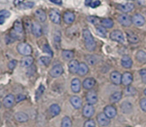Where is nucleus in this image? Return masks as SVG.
<instances>
[{
	"label": "nucleus",
	"instance_id": "nucleus-41",
	"mask_svg": "<svg viewBox=\"0 0 146 127\" xmlns=\"http://www.w3.org/2000/svg\"><path fill=\"white\" fill-rule=\"evenodd\" d=\"M87 19L89 21L90 23L93 24H96V25H98L100 22V20L98 17H94V16H90V17H87Z\"/></svg>",
	"mask_w": 146,
	"mask_h": 127
},
{
	"label": "nucleus",
	"instance_id": "nucleus-57",
	"mask_svg": "<svg viewBox=\"0 0 146 127\" xmlns=\"http://www.w3.org/2000/svg\"><path fill=\"white\" fill-rule=\"evenodd\" d=\"M1 102H0V108H1Z\"/></svg>",
	"mask_w": 146,
	"mask_h": 127
},
{
	"label": "nucleus",
	"instance_id": "nucleus-54",
	"mask_svg": "<svg viewBox=\"0 0 146 127\" xmlns=\"http://www.w3.org/2000/svg\"><path fill=\"white\" fill-rule=\"evenodd\" d=\"M50 1L56 4H61V3H62V0H50Z\"/></svg>",
	"mask_w": 146,
	"mask_h": 127
},
{
	"label": "nucleus",
	"instance_id": "nucleus-19",
	"mask_svg": "<svg viewBox=\"0 0 146 127\" xmlns=\"http://www.w3.org/2000/svg\"><path fill=\"white\" fill-rule=\"evenodd\" d=\"M70 101H71V104H72L73 106L76 109H79L82 106V100L80 97L77 96H71Z\"/></svg>",
	"mask_w": 146,
	"mask_h": 127
},
{
	"label": "nucleus",
	"instance_id": "nucleus-4",
	"mask_svg": "<svg viewBox=\"0 0 146 127\" xmlns=\"http://www.w3.org/2000/svg\"><path fill=\"white\" fill-rule=\"evenodd\" d=\"M110 38L113 41L123 44L125 41V37L121 30H114L110 34Z\"/></svg>",
	"mask_w": 146,
	"mask_h": 127
},
{
	"label": "nucleus",
	"instance_id": "nucleus-13",
	"mask_svg": "<svg viewBox=\"0 0 146 127\" xmlns=\"http://www.w3.org/2000/svg\"><path fill=\"white\" fill-rule=\"evenodd\" d=\"M49 17L54 24H58L61 23V15L58 10L51 9L49 12Z\"/></svg>",
	"mask_w": 146,
	"mask_h": 127
},
{
	"label": "nucleus",
	"instance_id": "nucleus-17",
	"mask_svg": "<svg viewBox=\"0 0 146 127\" xmlns=\"http://www.w3.org/2000/svg\"><path fill=\"white\" fill-rule=\"evenodd\" d=\"M64 22L67 24H71L75 20V14L71 11H66L63 16Z\"/></svg>",
	"mask_w": 146,
	"mask_h": 127
},
{
	"label": "nucleus",
	"instance_id": "nucleus-25",
	"mask_svg": "<svg viewBox=\"0 0 146 127\" xmlns=\"http://www.w3.org/2000/svg\"><path fill=\"white\" fill-rule=\"evenodd\" d=\"M60 112H61V108L58 104H52L49 107V114L51 116V117L56 116L57 115L60 114Z\"/></svg>",
	"mask_w": 146,
	"mask_h": 127
},
{
	"label": "nucleus",
	"instance_id": "nucleus-40",
	"mask_svg": "<svg viewBox=\"0 0 146 127\" xmlns=\"http://www.w3.org/2000/svg\"><path fill=\"white\" fill-rule=\"evenodd\" d=\"M34 3L32 1H27V2H23L19 6V7L21 9H31L34 7Z\"/></svg>",
	"mask_w": 146,
	"mask_h": 127
},
{
	"label": "nucleus",
	"instance_id": "nucleus-18",
	"mask_svg": "<svg viewBox=\"0 0 146 127\" xmlns=\"http://www.w3.org/2000/svg\"><path fill=\"white\" fill-rule=\"evenodd\" d=\"M79 62L77 60L73 59L68 64V68H69L70 72L72 74H76L78 73V68H79Z\"/></svg>",
	"mask_w": 146,
	"mask_h": 127
},
{
	"label": "nucleus",
	"instance_id": "nucleus-34",
	"mask_svg": "<svg viewBox=\"0 0 146 127\" xmlns=\"http://www.w3.org/2000/svg\"><path fill=\"white\" fill-rule=\"evenodd\" d=\"M136 59L140 63H146V53L144 51H138L136 54Z\"/></svg>",
	"mask_w": 146,
	"mask_h": 127
},
{
	"label": "nucleus",
	"instance_id": "nucleus-3",
	"mask_svg": "<svg viewBox=\"0 0 146 127\" xmlns=\"http://www.w3.org/2000/svg\"><path fill=\"white\" fill-rule=\"evenodd\" d=\"M17 51L20 54L25 57H28L30 56L32 53V49L29 44H27V43H19L17 45Z\"/></svg>",
	"mask_w": 146,
	"mask_h": 127
},
{
	"label": "nucleus",
	"instance_id": "nucleus-37",
	"mask_svg": "<svg viewBox=\"0 0 146 127\" xmlns=\"http://www.w3.org/2000/svg\"><path fill=\"white\" fill-rule=\"evenodd\" d=\"M96 31L99 35L102 36V37H106V29L105 27H103L102 25H98L96 27Z\"/></svg>",
	"mask_w": 146,
	"mask_h": 127
},
{
	"label": "nucleus",
	"instance_id": "nucleus-16",
	"mask_svg": "<svg viewBox=\"0 0 146 127\" xmlns=\"http://www.w3.org/2000/svg\"><path fill=\"white\" fill-rule=\"evenodd\" d=\"M133 77L131 73L125 72L122 75V84L124 86H128L131 85V83L133 82Z\"/></svg>",
	"mask_w": 146,
	"mask_h": 127
},
{
	"label": "nucleus",
	"instance_id": "nucleus-21",
	"mask_svg": "<svg viewBox=\"0 0 146 127\" xmlns=\"http://www.w3.org/2000/svg\"><path fill=\"white\" fill-rule=\"evenodd\" d=\"M126 36L127 39H128V41H129L131 44H137L139 41V38H138V36L135 34H134L133 31H128L126 32Z\"/></svg>",
	"mask_w": 146,
	"mask_h": 127
},
{
	"label": "nucleus",
	"instance_id": "nucleus-9",
	"mask_svg": "<svg viewBox=\"0 0 146 127\" xmlns=\"http://www.w3.org/2000/svg\"><path fill=\"white\" fill-rule=\"evenodd\" d=\"M132 22L137 27H142L145 24V20L143 15L140 14H135L132 17Z\"/></svg>",
	"mask_w": 146,
	"mask_h": 127
},
{
	"label": "nucleus",
	"instance_id": "nucleus-56",
	"mask_svg": "<svg viewBox=\"0 0 146 127\" xmlns=\"http://www.w3.org/2000/svg\"><path fill=\"white\" fill-rule=\"evenodd\" d=\"M144 94H145V95L146 96V88L145 90H144Z\"/></svg>",
	"mask_w": 146,
	"mask_h": 127
},
{
	"label": "nucleus",
	"instance_id": "nucleus-29",
	"mask_svg": "<svg viewBox=\"0 0 146 127\" xmlns=\"http://www.w3.org/2000/svg\"><path fill=\"white\" fill-rule=\"evenodd\" d=\"M88 71H89V68L85 63H80L79 68H78L77 74L80 76H85L88 74Z\"/></svg>",
	"mask_w": 146,
	"mask_h": 127
},
{
	"label": "nucleus",
	"instance_id": "nucleus-42",
	"mask_svg": "<svg viewBox=\"0 0 146 127\" xmlns=\"http://www.w3.org/2000/svg\"><path fill=\"white\" fill-rule=\"evenodd\" d=\"M44 91H45V87L43 85L40 86L38 89H37L36 92V98L38 99V98H40V96L44 94Z\"/></svg>",
	"mask_w": 146,
	"mask_h": 127
},
{
	"label": "nucleus",
	"instance_id": "nucleus-59",
	"mask_svg": "<svg viewBox=\"0 0 146 127\" xmlns=\"http://www.w3.org/2000/svg\"><path fill=\"white\" fill-rule=\"evenodd\" d=\"M127 127H130V126H127Z\"/></svg>",
	"mask_w": 146,
	"mask_h": 127
},
{
	"label": "nucleus",
	"instance_id": "nucleus-20",
	"mask_svg": "<svg viewBox=\"0 0 146 127\" xmlns=\"http://www.w3.org/2000/svg\"><path fill=\"white\" fill-rule=\"evenodd\" d=\"M14 118H15L18 122L24 123L28 121L29 116L26 113L22 112V111H19V112L16 113L15 115H14Z\"/></svg>",
	"mask_w": 146,
	"mask_h": 127
},
{
	"label": "nucleus",
	"instance_id": "nucleus-28",
	"mask_svg": "<svg viewBox=\"0 0 146 127\" xmlns=\"http://www.w3.org/2000/svg\"><path fill=\"white\" fill-rule=\"evenodd\" d=\"M34 63V58L31 56L25 57L21 60V65L24 67H29Z\"/></svg>",
	"mask_w": 146,
	"mask_h": 127
},
{
	"label": "nucleus",
	"instance_id": "nucleus-8",
	"mask_svg": "<svg viewBox=\"0 0 146 127\" xmlns=\"http://www.w3.org/2000/svg\"><path fill=\"white\" fill-rule=\"evenodd\" d=\"M86 101H88V104H91V105L96 104L97 101H98V96H97L96 92L92 91V90L86 93Z\"/></svg>",
	"mask_w": 146,
	"mask_h": 127
},
{
	"label": "nucleus",
	"instance_id": "nucleus-15",
	"mask_svg": "<svg viewBox=\"0 0 146 127\" xmlns=\"http://www.w3.org/2000/svg\"><path fill=\"white\" fill-rule=\"evenodd\" d=\"M111 80L115 85H119L122 83V75L118 71H113L111 74Z\"/></svg>",
	"mask_w": 146,
	"mask_h": 127
},
{
	"label": "nucleus",
	"instance_id": "nucleus-11",
	"mask_svg": "<svg viewBox=\"0 0 146 127\" xmlns=\"http://www.w3.org/2000/svg\"><path fill=\"white\" fill-rule=\"evenodd\" d=\"M104 114L109 118H113L116 116L117 110L113 106L108 105L104 108Z\"/></svg>",
	"mask_w": 146,
	"mask_h": 127
},
{
	"label": "nucleus",
	"instance_id": "nucleus-23",
	"mask_svg": "<svg viewBox=\"0 0 146 127\" xmlns=\"http://www.w3.org/2000/svg\"><path fill=\"white\" fill-rule=\"evenodd\" d=\"M134 9V4L133 3H127L125 4H120L118 6V9L124 13H128L132 11Z\"/></svg>",
	"mask_w": 146,
	"mask_h": 127
},
{
	"label": "nucleus",
	"instance_id": "nucleus-50",
	"mask_svg": "<svg viewBox=\"0 0 146 127\" xmlns=\"http://www.w3.org/2000/svg\"><path fill=\"white\" fill-rule=\"evenodd\" d=\"M26 99V96L24 95V94H19V95L17 96L16 97V101L17 103L20 102V101H23V100Z\"/></svg>",
	"mask_w": 146,
	"mask_h": 127
},
{
	"label": "nucleus",
	"instance_id": "nucleus-43",
	"mask_svg": "<svg viewBox=\"0 0 146 127\" xmlns=\"http://www.w3.org/2000/svg\"><path fill=\"white\" fill-rule=\"evenodd\" d=\"M51 57H41V58H40V61H41V63L45 66L49 65L50 62H51Z\"/></svg>",
	"mask_w": 146,
	"mask_h": 127
},
{
	"label": "nucleus",
	"instance_id": "nucleus-14",
	"mask_svg": "<svg viewBox=\"0 0 146 127\" xmlns=\"http://www.w3.org/2000/svg\"><path fill=\"white\" fill-rule=\"evenodd\" d=\"M31 31L36 37H40L42 34V29L39 23L37 21H34L31 24Z\"/></svg>",
	"mask_w": 146,
	"mask_h": 127
},
{
	"label": "nucleus",
	"instance_id": "nucleus-12",
	"mask_svg": "<svg viewBox=\"0 0 146 127\" xmlns=\"http://www.w3.org/2000/svg\"><path fill=\"white\" fill-rule=\"evenodd\" d=\"M95 113V108L91 104H86L83 108V115L86 118H91Z\"/></svg>",
	"mask_w": 146,
	"mask_h": 127
},
{
	"label": "nucleus",
	"instance_id": "nucleus-1",
	"mask_svg": "<svg viewBox=\"0 0 146 127\" xmlns=\"http://www.w3.org/2000/svg\"><path fill=\"white\" fill-rule=\"evenodd\" d=\"M83 36H84V40H85V45L87 50L89 51H93L96 49V44L95 42L94 37L91 34V31L88 29H86L83 31Z\"/></svg>",
	"mask_w": 146,
	"mask_h": 127
},
{
	"label": "nucleus",
	"instance_id": "nucleus-46",
	"mask_svg": "<svg viewBox=\"0 0 146 127\" xmlns=\"http://www.w3.org/2000/svg\"><path fill=\"white\" fill-rule=\"evenodd\" d=\"M17 61H16V60L14 59V60H11V61H10L8 64L9 68L11 70H13L14 68H15L16 66H17Z\"/></svg>",
	"mask_w": 146,
	"mask_h": 127
},
{
	"label": "nucleus",
	"instance_id": "nucleus-27",
	"mask_svg": "<svg viewBox=\"0 0 146 127\" xmlns=\"http://www.w3.org/2000/svg\"><path fill=\"white\" fill-rule=\"evenodd\" d=\"M35 15L37 19L41 22H44L46 20V14L45 11L42 9H38L35 11Z\"/></svg>",
	"mask_w": 146,
	"mask_h": 127
},
{
	"label": "nucleus",
	"instance_id": "nucleus-24",
	"mask_svg": "<svg viewBox=\"0 0 146 127\" xmlns=\"http://www.w3.org/2000/svg\"><path fill=\"white\" fill-rule=\"evenodd\" d=\"M96 80L94 78H86L83 82V86L86 89H91L94 86Z\"/></svg>",
	"mask_w": 146,
	"mask_h": 127
},
{
	"label": "nucleus",
	"instance_id": "nucleus-22",
	"mask_svg": "<svg viewBox=\"0 0 146 127\" xmlns=\"http://www.w3.org/2000/svg\"><path fill=\"white\" fill-rule=\"evenodd\" d=\"M121 64L125 68H130L133 65V61L131 57L128 55L123 57L121 59Z\"/></svg>",
	"mask_w": 146,
	"mask_h": 127
},
{
	"label": "nucleus",
	"instance_id": "nucleus-35",
	"mask_svg": "<svg viewBox=\"0 0 146 127\" xmlns=\"http://www.w3.org/2000/svg\"><path fill=\"white\" fill-rule=\"evenodd\" d=\"M72 126V121L68 116H64L61 121V127H71Z\"/></svg>",
	"mask_w": 146,
	"mask_h": 127
},
{
	"label": "nucleus",
	"instance_id": "nucleus-33",
	"mask_svg": "<svg viewBox=\"0 0 146 127\" xmlns=\"http://www.w3.org/2000/svg\"><path fill=\"white\" fill-rule=\"evenodd\" d=\"M101 25L107 29H111L113 27L114 22L111 19H104L101 21Z\"/></svg>",
	"mask_w": 146,
	"mask_h": 127
},
{
	"label": "nucleus",
	"instance_id": "nucleus-52",
	"mask_svg": "<svg viewBox=\"0 0 146 127\" xmlns=\"http://www.w3.org/2000/svg\"><path fill=\"white\" fill-rule=\"evenodd\" d=\"M24 0H14V4L15 6H18V7H19V6L24 2Z\"/></svg>",
	"mask_w": 146,
	"mask_h": 127
},
{
	"label": "nucleus",
	"instance_id": "nucleus-6",
	"mask_svg": "<svg viewBox=\"0 0 146 127\" xmlns=\"http://www.w3.org/2000/svg\"><path fill=\"white\" fill-rule=\"evenodd\" d=\"M97 122L101 126H106L110 124V118L104 113H100L97 116Z\"/></svg>",
	"mask_w": 146,
	"mask_h": 127
},
{
	"label": "nucleus",
	"instance_id": "nucleus-7",
	"mask_svg": "<svg viewBox=\"0 0 146 127\" xmlns=\"http://www.w3.org/2000/svg\"><path fill=\"white\" fill-rule=\"evenodd\" d=\"M64 72V68H63L62 66L60 64H57L55 65L50 71V75L53 77V78H57V77L60 76L61 74Z\"/></svg>",
	"mask_w": 146,
	"mask_h": 127
},
{
	"label": "nucleus",
	"instance_id": "nucleus-53",
	"mask_svg": "<svg viewBox=\"0 0 146 127\" xmlns=\"http://www.w3.org/2000/svg\"><path fill=\"white\" fill-rule=\"evenodd\" d=\"M5 19L6 18L4 16L0 15V24H1V25H2V24L5 22Z\"/></svg>",
	"mask_w": 146,
	"mask_h": 127
},
{
	"label": "nucleus",
	"instance_id": "nucleus-44",
	"mask_svg": "<svg viewBox=\"0 0 146 127\" xmlns=\"http://www.w3.org/2000/svg\"><path fill=\"white\" fill-rule=\"evenodd\" d=\"M43 50H44V52L46 53V54H48V55L51 56V57H52V56H53V51H52L51 47H49V45H48V44H45V45L44 46Z\"/></svg>",
	"mask_w": 146,
	"mask_h": 127
},
{
	"label": "nucleus",
	"instance_id": "nucleus-31",
	"mask_svg": "<svg viewBox=\"0 0 146 127\" xmlns=\"http://www.w3.org/2000/svg\"><path fill=\"white\" fill-rule=\"evenodd\" d=\"M132 104L128 101H125L121 104V110L124 114H128L132 111Z\"/></svg>",
	"mask_w": 146,
	"mask_h": 127
},
{
	"label": "nucleus",
	"instance_id": "nucleus-38",
	"mask_svg": "<svg viewBox=\"0 0 146 127\" xmlns=\"http://www.w3.org/2000/svg\"><path fill=\"white\" fill-rule=\"evenodd\" d=\"M54 40L55 44H56V47L57 44L59 45L60 42H61V33L59 31H55L54 34Z\"/></svg>",
	"mask_w": 146,
	"mask_h": 127
},
{
	"label": "nucleus",
	"instance_id": "nucleus-47",
	"mask_svg": "<svg viewBox=\"0 0 146 127\" xmlns=\"http://www.w3.org/2000/svg\"><path fill=\"white\" fill-rule=\"evenodd\" d=\"M140 105H141V109L146 112V98H142L141 100V101H140Z\"/></svg>",
	"mask_w": 146,
	"mask_h": 127
},
{
	"label": "nucleus",
	"instance_id": "nucleus-51",
	"mask_svg": "<svg viewBox=\"0 0 146 127\" xmlns=\"http://www.w3.org/2000/svg\"><path fill=\"white\" fill-rule=\"evenodd\" d=\"M0 15L4 16L5 18H7V17H10L11 13H10L9 11H7V10H2V11H0Z\"/></svg>",
	"mask_w": 146,
	"mask_h": 127
},
{
	"label": "nucleus",
	"instance_id": "nucleus-5",
	"mask_svg": "<svg viewBox=\"0 0 146 127\" xmlns=\"http://www.w3.org/2000/svg\"><path fill=\"white\" fill-rule=\"evenodd\" d=\"M118 21L122 26L125 27H130L132 24V18L126 14H122L119 15L118 18Z\"/></svg>",
	"mask_w": 146,
	"mask_h": 127
},
{
	"label": "nucleus",
	"instance_id": "nucleus-45",
	"mask_svg": "<svg viewBox=\"0 0 146 127\" xmlns=\"http://www.w3.org/2000/svg\"><path fill=\"white\" fill-rule=\"evenodd\" d=\"M84 127H96V123L94 120L89 119L86 121L84 124Z\"/></svg>",
	"mask_w": 146,
	"mask_h": 127
},
{
	"label": "nucleus",
	"instance_id": "nucleus-49",
	"mask_svg": "<svg viewBox=\"0 0 146 127\" xmlns=\"http://www.w3.org/2000/svg\"><path fill=\"white\" fill-rule=\"evenodd\" d=\"M101 4V1H99V0H96V1H93L90 4V7H92V8H96L97 7H98V6Z\"/></svg>",
	"mask_w": 146,
	"mask_h": 127
},
{
	"label": "nucleus",
	"instance_id": "nucleus-55",
	"mask_svg": "<svg viewBox=\"0 0 146 127\" xmlns=\"http://www.w3.org/2000/svg\"><path fill=\"white\" fill-rule=\"evenodd\" d=\"M93 1H94V0H86L85 4H86V6H89L90 4H91V3Z\"/></svg>",
	"mask_w": 146,
	"mask_h": 127
},
{
	"label": "nucleus",
	"instance_id": "nucleus-36",
	"mask_svg": "<svg viewBox=\"0 0 146 127\" xmlns=\"http://www.w3.org/2000/svg\"><path fill=\"white\" fill-rule=\"evenodd\" d=\"M124 93H125V96H134L136 94V89L133 86H128L124 90Z\"/></svg>",
	"mask_w": 146,
	"mask_h": 127
},
{
	"label": "nucleus",
	"instance_id": "nucleus-26",
	"mask_svg": "<svg viewBox=\"0 0 146 127\" xmlns=\"http://www.w3.org/2000/svg\"><path fill=\"white\" fill-rule=\"evenodd\" d=\"M71 90L74 93L79 92L81 90V81L78 78H74L71 81Z\"/></svg>",
	"mask_w": 146,
	"mask_h": 127
},
{
	"label": "nucleus",
	"instance_id": "nucleus-32",
	"mask_svg": "<svg viewBox=\"0 0 146 127\" xmlns=\"http://www.w3.org/2000/svg\"><path fill=\"white\" fill-rule=\"evenodd\" d=\"M62 57L65 60H73L74 57V51L71 50H63Z\"/></svg>",
	"mask_w": 146,
	"mask_h": 127
},
{
	"label": "nucleus",
	"instance_id": "nucleus-48",
	"mask_svg": "<svg viewBox=\"0 0 146 127\" xmlns=\"http://www.w3.org/2000/svg\"><path fill=\"white\" fill-rule=\"evenodd\" d=\"M140 74L141 76V78L144 84H146V69H142L140 71Z\"/></svg>",
	"mask_w": 146,
	"mask_h": 127
},
{
	"label": "nucleus",
	"instance_id": "nucleus-30",
	"mask_svg": "<svg viewBox=\"0 0 146 127\" xmlns=\"http://www.w3.org/2000/svg\"><path fill=\"white\" fill-rule=\"evenodd\" d=\"M123 94L121 91H115L110 96V101L111 103H117L122 98Z\"/></svg>",
	"mask_w": 146,
	"mask_h": 127
},
{
	"label": "nucleus",
	"instance_id": "nucleus-2",
	"mask_svg": "<svg viewBox=\"0 0 146 127\" xmlns=\"http://www.w3.org/2000/svg\"><path fill=\"white\" fill-rule=\"evenodd\" d=\"M24 33V29H23V24L20 20H17L14 24V27L11 31H10L9 35L14 40H18L21 39Z\"/></svg>",
	"mask_w": 146,
	"mask_h": 127
},
{
	"label": "nucleus",
	"instance_id": "nucleus-10",
	"mask_svg": "<svg viewBox=\"0 0 146 127\" xmlns=\"http://www.w3.org/2000/svg\"><path fill=\"white\" fill-rule=\"evenodd\" d=\"M15 100L16 98L13 94H9L7 96L4 97V100H3V105L5 108H11L14 105Z\"/></svg>",
	"mask_w": 146,
	"mask_h": 127
},
{
	"label": "nucleus",
	"instance_id": "nucleus-39",
	"mask_svg": "<svg viewBox=\"0 0 146 127\" xmlns=\"http://www.w3.org/2000/svg\"><path fill=\"white\" fill-rule=\"evenodd\" d=\"M86 59L87 62H88L89 64H91V65H94V64L97 63L96 57H94V56H92V55L86 56Z\"/></svg>",
	"mask_w": 146,
	"mask_h": 127
},
{
	"label": "nucleus",
	"instance_id": "nucleus-58",
	"mask_svg": "<svg viewBox=\"0 0 146 127\" xmlns=\"http://www.w3.org/2000/svg\"><path fill=\"white\" fill-rule=\"evenodd\" d=\"M128 1H133V0H128Z\"/></svg>",
	"mask_w": 146,
	"mask_h": 127
}]
</instances>
